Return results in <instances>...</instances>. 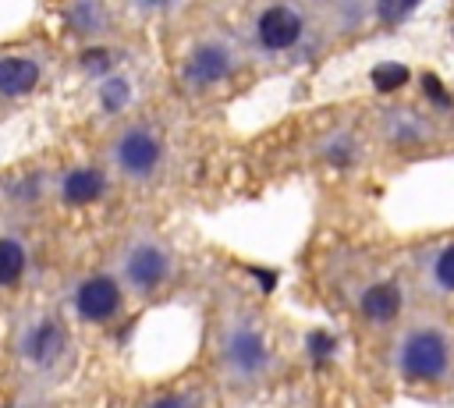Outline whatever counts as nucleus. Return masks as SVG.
Instances as JSON below:
<instances>
[{
	"label": "nucleus",
	"mask_w": 454,
	"mask_h": 408,
	"mask_svg": "<svg viewBox=\"0 0 454 408\" xmlns=\"http://www.w3.org/2000/svg\"><path fill=\"white\" fill-rule=\"evenodd\" d=\"M447 365H450V348H447V337L440 330H411L401 341V351H397L401 376L419 380V383H433L447 373Z\"/></svg>",
	"instance_id": "f257e3e1"
},
{
	"label": "nucleus",
	"mask_w": 454,
	"mask_h": 408,
	"mask_svg": "<svg viewBox=\"0 0 454 408\" xmlns=\"http://www.w3.org/2000/svg\"><path fill=\"white\" fill-rule=\"evenodd\" d=\"M114 160L128 177H145L160 163V142L145 128H128L114 145Z\"/></svg>",
	"instance_id": "f03ea898"
},
{
	"label": "nucleus",
	"mask_w": 454,
	"mask_h": 408,
	"mask_svg": "<svg viewBox=\"0 0 454 408\" xmlns=\"http://www.w3.org/2000/svg\"><path fill=\"white\" fill-rule=\"evenodd\" d=\"M167 273H170V255L153 241L135 245L124 259V277L135 291H156L167 280Z\"/></svg>",
	"instance_id": "7ed1b4c3"
},
{
	"label": "nucleus",
	"mask_w": 454,
	"mask_h": 408,
	"mask_svg": "<svg viewBox=\"0 0 454 408\" xmlns=\"http://www.w3.org/2000/svg\"><path fill=\"white\" fill-rule=\"evenodd\" d=\"M301 14L287 4H273L255 18V35L266 50H291L301 39Z\"/></svg>",
	"instance_id": "20e7f679"
},
{
	"label": "nucleus",
	"mask_w": 454,
	"mask_h": 408,
	"mask_svg": "<svg viewBox=\"0 0 454 408\" xmlns=\"http://www.w3.org/2000/svg\"><path fill=\"white\" fill-rule=\"evenodd\" d=\"M223 362H227V369L234 376L252 380L266 365V344H262V337L255 330H248V326L231 330L227 341H223Z\"/></svg>",
	"instance_id": "39448f33"
},
{
	"label": "nucleus",
	"mask_w": 454,
	"mask_h": 408,
	"mask_svg": "<svg viewBox=\"0 0 454 408\" xmlns=\"http://www.w3.org/2000/svg\"><path fill=\"white\" fill-rule=\"evenodd\" d=\"M231 67H234V57L223 43H202L192 50V57L184 64V78H188V85L206 89V85H216L220 78H227Z\"/></svg>",
	"instance_id": "423d86ee"
},
{
	"label": "nucleus",
	"mask_w": 454,
	"mask_h": 408,
	"mask_svg": "<svg viewBox=\"0 0 454 408\" xmlns=\"http://www.w3.org/2000/svg\"><path fill=\"white\" fill-rule=\"evenodd\" d=\"M117 305H121V287H117L110 277H92V280H85V284L78 287V294H74V309H78V316L89 319V323L110 319V316L117 312Z\"/></svg>",
	"instance_id": "0eeeda50"
},
{
	"label": "nucleus",
	"mask_w": 454,
	"mask_h": 408,
	"mask_svg": "<svg viewBox=\"0 0 454 408\" xmlns=\"http://www.w3.org/2000/svg\"><path fill=\"white\" fill-rule=\"evenodd\" d=\"M39 82V64L28 57H4L0 60V96H25Z\"/></svg>",
	"instance_id": "6e6552de"
},
{
	"label": "nucleus",
	"mask_w": 454,
	"mask_h": 408,
	"mask_svg": "<svg viewBox=\"0 0 454 408\" xmlns=\"http://www.w3.org/2000/svg\"><path fill=\"white\" fill-rule=\"evenodd\" d=\"M362 312L372 319V323H387L401 312V287L390 284V280H380L372 287H365L362 294Z\"/></svg>",
	"instance_id": "1a4fd4ad"
},
{
	"label": "nucleus",
	"mask_w": 454,
	"mask_h": 408,
	"mask_svg": "<svg viewBox=\"0 0 454 408\" xmlns=\"http://www.w3.org/2000/svg\"><path fill=\"white\" fill-rule=\"evenodd\" d=\"M60 195H64V202H71V206L96 202V199L103 195V174L92 170V167H78V170H71V174L64 177Z\"/></svg>",
	"instance_id": "9d476101"
},
{
	"label": "nucleus",
	"mask_w": 454,
	"mask_h": 408,
	"mask_svg": "<svg viewBox=\"0 0 454 408\" xmlns=\"http://www.w3.org/2000/svg\"><path fill=\"white\" fill-rule=\"evenodd\" d=\"M60 351V330H57V323H39L35 330H32V337H28V355L35 358V362H50L53 355Z\"/></svg>",
	"instance_id": "9b49d317"
},
{
	"label": "nucleus",
	"mask_w": 454,
	"mask_h": 408,
	"mask_svg": "<svg viewBox=\"0 0 454 408\" xmlns=\"http://www.w3.org/2000/svg\"><path fill=\"white\" fill-rule=\"evenodd\" d=\"M25 270V248L14 238H0V287H11Z\"/></svg>",
	"instance_id": "f8f14e48"
},
{
	"label": "nucleus",
	"mask_w": 454,
	"mask_h": 408,
	"mask_svg": "<svg viewBox=\"0 0 454 408\" xmlns=\"http://www.w3.org/2000/svg\"><path fill=\"white\" fill-rule=\"evenodd\" d=\"M408 82V67L404 64H376L372 67V85L380 89V92H394V89H401Z\"/></svg>",
	"instance_id": "ddd939ff"
},
{
	"label": "nucleus",
	"mask_w": 454,
	"mask_h": 408,
	"mask_svg": "<svg viewBox=\"0 0 454 408\" xmlns=\"http://www.w3.org/2000/svg\"><path fill=\"white\" fill-rule=\"evenodd\" d=\"M433 280L443 287V291H454V245H447L436 263H433Z\"/></svg>",
	"instance_id": "4468645a"
},
{
	"label": "nucleus",
	"mask_w": 454,
	"mask_h": 408,
	"mask_svg": "<svg viewBox=\"0 0 454 408\" xmlns=\"http://www.w3.org/2000/svg\"><path fill=\"white\" fill-rule=\"evenodd\" d=\"M124 99H128V85H124L121 78H114V82H106V85H103V103H106L110 110H117Z\"/></svg>",
	"instance_id": "2eb2a0df"
},
{
	"label": "nucleus",
	"mask_w": 454,
	"mask_h": 408,
	"mask_svg": "<svg viewBox=\"0 0 454 408\" xmlns=\"http://www.w3.org/2000/svg\"><path fill=\"white\" fill-rule=\"evenodd\" d=\"M376 11H380V18H383V21H401L404 14H411V11H415V4H401V7H397V4H380Z\"/></svg>",
	"instance_id": "dca6fc26"
},
{
	"label": "nucleus",
	"mask_w": 454,
	"mask_h": 408,
	"mask_svg": "<svg viewBox=\"0 0 454 408\" xmlns=\"http://www.w3.org/2000/svg\"><path fill=\"white\" fill-rule=\"evenodd\" d=\"M309 351H312V355H330V351H333L330 333H312V337H309Z\"/></svg>",
	"instance_id": "f3484780"
},
{
	"label": "nucleus",
	"mask_w": 454,
	"mask_h": 408,
	"mask_svg": "<svg viewBox=\"0 0 454 408\" xmlns=\"http://www.w3.org/2000/svg\"><path fill=\"white\" fill-rule=\"evenodd\" d=\"M149 408H192V401H188V397H181V394H167V397L149 401Z\"/></svg>",
	"instance_id": "a211bd4d"
},
{
	"label": "nucleus",
	"mask_w": 454,
	"mask_h": 408,
	"mask_svg": "<svg viewBox=\"0 0 454 408\" xmlns=\"http://www.w3.org/2000/svg\"><path fill=\"white\" fill-rule=\"evenodd\" d=\"M106 57H110V53H106V50H89V53H85V60H82V64H85V67H106V64H110V60H106Z\"/></svg>",
	"instance_id": "6ab92c4d"
},
{
	"label": "nucleus",
	"mask_w": 454,
	"mask_h": 408,
	"mask_svg": "<svg viewBox=\"0 0 454 408\" xmlns=\"http://www.w3.org/2000/svg\"><path fill=\"white\" fill-rule=\"evenodd\" d=\"M426 92H429V96H433V99H436V103H450V96H447V92H443V89H440V82H436V78H433V75H429V78H426Z\"/></svg>",
	"instance_id": "aec40b11"
}]
</instances>
